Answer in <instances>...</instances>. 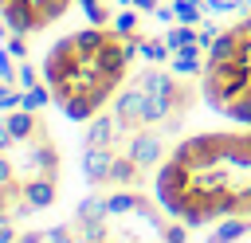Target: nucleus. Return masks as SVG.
<instances>
[{
	"instance_id": "f257e3e1",
	"label": "nucleus",
	"mask_w": 251,
	"mask_h": 243,
	"mask_svg": "<svg viewBox=\"0 0 251 243\" xmlns=\"http://www.w3.org/2000/svg\"><path fill=\"white\" fill-rule=\"evenodd\" d=\"M153 196L184 227L251 219V125L180 137L153 172Z\"/></svg>"
},
{
	"instance_id": "f03ea898",
	"label": "nucleus",
	"mask_w": 251,
	"mask_h": 243,
	"mask_svg": "<svg viewBox=\"0 0 251 243\" xmlns=\"http://www.w3.org/2000/svg\"><path fill=\"white\" fill-rule=\"evenodd\" d=\"M133 51H137V35H126L110 24L78 27L47 47L43 86L71 122H94L129 78Z\"/></svg>"
},
{
	"instance_id": "7ed1b4c3",
	"label": "nucleus",
	"mask_w": 251,
	"mask_h": 243,
	"mask_svg": "<svg viewBox=\"0 0 251 243\" xmlns=\"http://www.w3.org/2000/svg\"><path fill=\"white\" fill-rule=\"evenodd\" d=\"M75 223L82 231V243H188V227L169 216L157 196H145L137 188L86 196Z\"/></svg>"
},
{
	"instance_id": "20e7f679",
	"label": "nucleus",
	"mask_w": 251,
	"mask_h": 243,
	"mask_svg": "<svg viewBox=\"0 0 251 243\" xmlns=\"http://www.w3.org/2000/svg\"><path fill=\"white\" fill-rule=\"evenodd\" d=\"M196 106V86L169 71H137L114 98V122L122 133H176Z\"/></svg>"
},
{
	"instance_id": "39448f33",
	"label": "nucleus",
	"mask_w": 251,
	"mask_h": 243,
	"mask_svg": "<svg viewBox=\"0 0 251 243\" xmlns=\"http://www.w3.org/2000/svg\"><path fill=\"white\" fill-rule=\"evenodd\" d=\"M200 98L216 114L251 125V12L227 24L208 43L200 71Z\"/></svg>"
},
{
	"instance_id": "423d86ee",
	"label": "nucleus",
	"mask_w": 251,
	"mask_h": 243,
	"mask_svg": "<svg viewBox=\"0 0 251 243\" xmlns=\"http://www.w3.org/2000/svg\"><path fill=\"white\" fill-rule=\"evenodd\" d=\"M75 0H0V20L16 35H39L51 24H59Z\"/></svg>"
},
{
	"instance_id": "0eeeda50",
	"label": "nucleus",
	"mask_w": 251,
	"mask_h": 243,
	"mask_svg": "<svg viewBox=\"0 0 251 243\" xmlns=\"http://www.w3.org/2000/svg\"><path fill=\"white\" fill-rule=\"evenodd\" d=\"M114 157H118V145H86L82 149V176L90 184H106V176L114 169Z\"/></svg>"
},
{
	"instance_id": "6e6552de",
	"label": "nucleus",
	"mask_w": 251,
	"mask_h": 243,
	"mask_svg": "<svg viewBox=\"0 0 251 243\" xmlns=\"http://www.w3.org/2000/svg\"><path fill=\"white\" fill-rule=\"evenodd\" d=\"M24 196H27V212H43V208H51V204H55V196H59V188H55V180H47V176H39V180H27V188H24Z\"/></svg>"
},
{
	"instance_id": "1a4fd4ad",
	"label": "nucleus",
	"mask_w": 251,
	"mask_h": 243,
	"mask_svg": "<svg viewBox=\"0 0 251 243\" xmlns=\"http://www.w3.org/2000/svg\"><path fill=\"white\" fill-rule=\"evenodd\" d=\"M243 231H247V219H243V216H231V219H220V227L212 231L208 243H235Z\"/></svg>"
},
{
	"instance_id": "9d476101",
	"label": "nucleus",
	"mask_w": 251,
	"mask_h": 243,
	"mask_svg": "<svg viewBox=\"0 0 251 243\" xmlns=\"http://www.w3.org/2000/svg\"><path fill=\"white\" fill-rule=\"evenodd\" d=\"M82 8H86V16H90V24H106V20H110L106 0H82Z\"/></svg>"
},
{
	"instance_id": "9b49d317",
	"label": "nucleus",
	"mask_w": 251,
	"mask_h": 243,
	"mask_svg": "<svg viewBox=\"0 0 251 243\" xmlns=\"http://www.w3.org/2000/svg\"><path fill=\"white\" fill-rule=\"evenodd\" d=\"M192 39H196V35H192L188 27H176V31L169 35V47H192Z\"/></svg>"
},
{
	"instance_id": "f8f14e48",
	"label": "nucleus",
	"mask_w": 251,
	"mask_h": 243,
	"mask_svg": "<svg viewBox=\"0 0 251 243\" xmlns=\"http://www.w3.org/2000/svg\"><path fill=\"white\" fill-rule=\"evenodd\" d=\"M114 27H118V31H126V35H133V27H137V16H133V12H122Z\"/></svg>"
},
{
	"instance_id": "ddd939ff",
	"label": "nucleus",
	"mask_w": 251,
	"mask_h": 243,
	"mask_svg": "<svg viewBox=\"0 0 251 243\" xmlns=\"http://www.w3.org/2000/svg\"><path fill=\"white\" fill-rule=\"evenodd\" d=\"M141 51H145L149 59H157V63H161V59L169 55V51H165V43H141Z\"/></svg>"
},
{
	"instance_id": "4468645a",
	"label": "nucleus",
	"mask_w": 251,
	"mask_h": 243,
	"mask_svg": "<svg viewBox=\"0 0 251 243\" xmlns=\"http://www.w3.org/2000/svg\"><path fill=\"white\" fill-rule=\"evenodd\" d=\"M16 145V137H12V129H8V122H0V153H8Z\"/></svg>"
},
{
	"instance_id": "2eb2a0df",
	"label": "nucleus",
	"mask_w": 251,
	"mask_h": 243,
	"mask_svg": "<svg viewBox=\"0 0 251 243\" xmlns=\"http://www.w3.org/2000/svg\"><path fill=\"white\" fill-rule=\"evenodd\" d=\"M0 78H4V82H12V63L4 59V51H0Z\"/></svg>"
},
{
	"instance_id": "dca6fc26",
	"label": "nucleus",
	"mask_w": 251,
	"mask_h": 243,
	"mask_svg": "<svg viewBox=\"0 0 251 243\" xmlns=\"http://www.w3.org/2000/svg\"><path fill=\"white\" fill-rule=\"evenodd\" d=\"M176 16H180V20H188V24H192V20H196V12H192V8H188V4H176Z\"/></svg>"
},
{
	"instance_id": "f3484780",
	"label": "nucleus",
	"mask_w": 251,
	"mask_h": 243,
	"mask_svg": "<svg viewBox=\"0 0 251 243\" xmlns=\"http://www.w3.org/2000/svg\"><path fill=\"white\" fill-rule=\"evenodd\" d=\"M227 4H235V0H227Z\"/></svg>"
}]
</instances>
